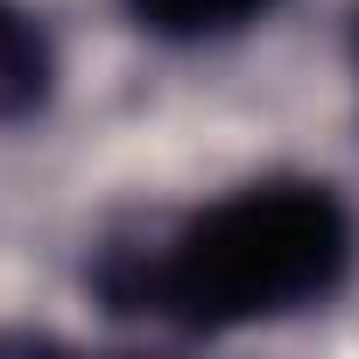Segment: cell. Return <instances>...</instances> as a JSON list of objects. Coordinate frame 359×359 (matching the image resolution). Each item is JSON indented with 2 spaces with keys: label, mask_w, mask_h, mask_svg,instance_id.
<instances>
[{
  "label": "cell",
  "mask_w": 359,
  "mask_h": 359,
  "mask_svg": "<svg viewBox=\"0 0 359 359\" xmlns=\"http://www.w3.org/2000/svg\"><path fill=\"white\" fill-rule=\"evenodd\" d=\"M352 205L317 176H261L162 233L106 240L85 268L113 317H155L184 338H219L331 303L352 275Z\"/></svg>",
  "instance_id": "cell-1"
},
{
  "label": "cell",
  "mask_w": 359,
  "mask_h": 359,
  "mask_svg": "<svg viewBox=\"0 0 359 359\" xmlns=\"http://www.w3.org/2000/svg\"><path fill=\"white\" fill-rule=\"evenodd\" d=\"M57 92V43L50 29L22 8V0H0V127H22L50 106Z\"/></svg>",
  "instance_id": "cell-2"
},
{
  "label": "cell",
  "mask_w": 359,
  "mask_h": 359,
  "mask_svg": "<svg viewBox=\"0 0 359 359\" xmlns=\"http://www.w3.org/2000/svg\"><path fill=\"white\" fill-rule=\"evenodd\" d=\"M275 0H127V15L162 36V43H212V36H233L247 22H261Z\"/></svg>",
  "instance_id": "cell-3"
},
{
  "label": "cell",
  "mask_w": 359,
  "mask_h": 359,
  "mask_svg": "<svg viewBox=\"0 0 359 359\" xmlns=\"http://www.w3.org/2000/svg\"><path fill=\"white\" fill-rule=\"evenodd\" d=\"M352 71H359V15H352Z\"/></svg>",
  "instance_id": "cell-4"
}]
</instances>
